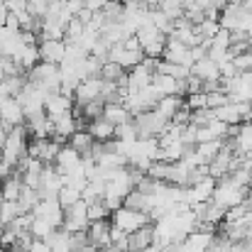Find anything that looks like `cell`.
I'll list each match as a JSON object with an SVG mask.
<instances>
[{
    "instance_id": "1",
    "label": "cell",
    "mask_w": 252,
    "mask_h": 252,
    "mask_svg": "<svg viewBox=\"0 0 252 252\" xmlns=\"http://www.w3.org/2000/svg\"><path fill=\"white\" fill-rule=\"evenodd\" d=\"M27 81L42 91H47V93H59L62 91V69L57 64L39 62L32 71H27Z\"/></svg>"
},
{
    "instance_id": "2",
    "label": "cell",
    "mask_w": 252,
    "mask_h": 252,
    "mask_svg": "<svg viewBox=\"0 0 252 252\" xmlns=\"http://www.w3.org/2000/svg\"><path fill=\"white\" fill-rule=\"evenodd\" d=\"M245 196H248V189L238 186L230 176H225V179H220L218 186H216L213 203L220 206V208H225V211H230V208H235V206H243V203H245Z\"/></svg>"
},
{
    "instance_id": "3",
    "label": "cell",
    "mask_w": 252,
    "mask_h": 252,
    "mask_svg": "<svg viewBox=\"0 0 252 252\" xmlns=\"http://www.w3.org/2000/svg\"><path fill=\"white\" fill-rule=\"evenodd\" d=\"M110 223H113L115 228H120L123 233L132 235V233L142 230L145 225H150V223H155V220H152L147 213H142V211H135V208L120 206L118 211H113V216H110Z\"/></svg>"
},
{
    "instance_id": "4",
    "label": "cell",
    "mask_w": 252,
    "mask_h": 252,
    "mask_svg": "<svg viewBox=\"0 0 252 252\" xmlns=\"http://www.w3.org/2000/svg\"><path fill=\"white\" fill-rule=\"evenodd\" d=\"M132 123H135V127H137V132H140V140H145V137H157V140H159L169 130V125H171L167 118H162L157 110L140 113V115L132 118Z\"/></svg>"
},
{
    "instance_id": "5",
    "label": "cell",
    "mask_w": 252,
    "mask_h": 252,
    "mask_svg": "<svg viewBox=\"0 0 252 252\" xmlns=\"http://www.w3.org/2000/svg\"><path fill=\"white\" fill-rule=\"evenodd\" d=\"M47 91H42V88H37L34 84L25 86V91L17 95V100L22 103V108H25V115L27 118H34V115H42L44 113V105H47Z\"/></svg>"
},
{
    "instance_id": "6",
    "label": "cell",
    "mask_w": 252,
    "mask_h": 252,
    "mask_svg": "<svg viewBox=\"0 0 252 252\" xmlns=\"http://www.w3.org/2000/svg\"><path fill=\"white\" fill-rule=\"evenodd\" d=\"M32 213H34V218H42V220L52 223L57 230L64 225V218H66V211H64V206L57 198H42Z\"/></svg>"
},
{
    "instance_id": "7",
    "label": "cell",
    "mask_w": 252,
    "mask_h": 252,
    "mask_svg": "<svg viewBox=\"0 0 252 252\" xmlns=\"http://www.w3.org/2000/svg\"><path fill=\"white\" fill-rule=\"evenodd\" d=\"M0 115H2V123L7 127H20L27 120L22 103L17 98H5V95H0Z\"/></svg>"
},
{
    "instance_id": "8",
    "label": "cell",
    "mask_w": 252,
    "mask_h": 252,
    "mask_svg": "<svg viewBox=\"0 0 252 252\" xmlns=\"http://www.w3.org/2000/svg\"><path fill=\"white\" fill-rule=\"evenodd\" d=\"M103 79L100 76H93V79H84L81 84L76 86V93H74V100L76 105H88L93 100H103Z\"/></svg>"
},
{
    "instance_id": "9",
    "label": "cell",
    "mask_w": 252,
    "mask_h": 252,
    "mask_svg": "<svg viewBox=\"0 0 252 252\" xmlns=\"http://www.w3.org/2000/svg\"><path fill=\"white\" fill-rule=\"evenodd\" d=\"M245 15H248V10H245V0H230V2L225 5V10L220 12V27L235 32V30H240Z\"/></svg>"
},
{
    "instance_id": "10",
    "label": "cell",
    "mask_w": 252,
    "mask_h": 252,
    "mask_svg": "<svg viewBox=\"0 0 252 252\" xmlns=\"http://www.w3.org/2000/svg\"><path fill=\"white\" fill-rule=\"evenodd\" d=\"M64 189V176L57 171L54 164H47L42 171V186H39V196L42 198H57L59 191Z\"/></svg>"
},
{
    "instance_id": "11",
    "label": "cell",
    "mask_w": 252,
    "mask_h": 252,
    "mask_svg": "<svg viewBox=\"0 0 252 252\" xmlns=\"http://www.w3.org/2000/svg\"><path fill=\"white\" fill-rule=\"evenodd\" d=\"M39 59L47 64L62 66L66 59V42L64 39H44L39 42Z\"/></svg>"
},
{
    "instance_id": "12",
    "label": "cell",
    "mask_w": 252,
    "mask_h": 252,
    "mask_svg": "<svg viewBox=\"0 0 252 252\" xmlns=\"http://www.w3.org/2000/svg\"><path fill=\"white\" fill-rule=\"evenodd\" d=\"M52 123H54V140L57 142H69L71 140V135H76L79 132V120L74 118V110L71 113H66V115H59V118H52Z\"/></svg>"
},
{
    "instance_id": "13",
    "label": "cell",
    "mask_w": 252,
    "mask_h": 252,
    "mask_svg": "<svg viewBox=\"0 0 252 252\" xmlns=\"http://www.w3.org/2000/svg\"><path fill=\"white\" fill-rule=\"evenodd\" d=\"M164 62L169 64H181V66H189V69H193V54H191V49L189 47H184V44H179V42H174V39H169L167 37V49H164V57H162Z\"/></svg>"
},
{
    "instance_id": "14",
    "label": "cell",
    "mask_w": 252,
    "mask_h": 252,
    "mask_svg": "<svg viewBox=\"0 0 252 252\" xmlns=\"http://www.w3.org/2000/svg\"><path fill=\"white\" fill-rule=\"evenodd\" d=\"M74 105H76V100H74L71 95H64V93L59 91V93H49V95H47L44 113H47L49 118H59V115L71 113V110H74Z\"/></svg>"
},
{
    "instance_id": "15",
    "label": "cell",
    "mask_w": 252,
    "mask_h": 252,
    "mask_svg": "<svg viewBox=\"0 0 252 252\" xmlns=\"http://www.w3.org/2000/svg\"><path fill=\"white\" fill-rule=\"evenodd\" d=\"M25 127H27V132H30L32 137H37V140H52V137H54V123H52V118H49L47 113L34 115V118H27Z\"/></svg>"
},
{
    "instance_id": "16",
    "label": "cell",
    "mask_w": 252,
    "mask_h": 252,
    "mask_svg": "<svg viewBox=\"0 0 252 252\" xmlns=\"http://www.w3.org/2000/svg\"><path fill=\"white\" fill-rule=\"evenodd\" d=\"M110 230H113V223H110V220L91 223V225H88V243H91L95 250L108 248V245H110Z\"/></svg>"
},
{
    "instance_id": "17",
    "label": "cell",
    "mask_w": 252,
    "mask_h": 252,
    "mask_svg": "<svg viewBox=\"0 0 252 252\" xmlns=\"http://www.w3.org/2000/svg\"><path fill=\"white\" fill-rule=\"evenodd\" d=\"M22 191H25V179H22V174L20 171H12L7 179H2V184H0V196L5 198V201H17L20 196H22Z\"/></svg>"
},
{
    "instance_id": "18",
    "label": "cell",
    "mask_w": 252,
    "mask_h": 252,
    "mask_svg": "<svg viewBox=\"0 0 252 252\" xmlns=\"http://www.w3.org/2000/svg\"><path fill=\"white\" fill-rule=\"evenodd\" d=\"M81 155L74 150V147H69V145H64L62 150H59V155H57V159H54V167L59 174H66V171H71V169H76L81 164Z\"/></svg>"
},
{
    "instance_id": "19",
    "label": "cell",
    "mask_w": 252,
    "mask_h": 252,
    "mask_svg": "<svg viewBox=\"0 0 252 252\" xmlns=\"http://www.w3.org/2000/svg\"><path fill=\"white\" fill-rule=\"evenodd\" d=\"M86 130L93 135V140H95V142H110V140H115V125H113V123H108L105 118L91 120V123L86 125Z\"/></svg>"
},
{
    "instance_id": "20",
    "label": "cell",
    "mask_w": 252,
    "mask_h": 252,
    "mask_svg": "<svg viewBox=\"0 0 252 252\" xmlns=\"http://www.w3.org/2000/svg\"><path fill=\"white\" fill-rule=\"evenodd\" d=\"M191 74L198 76L201 81H220V66H218L213 59H208V57L201 59L198 64H193Z\"/></svg>"
},
{
    "instance_id": "21",
    "label": "cell",
    "mask_w": 252,
    "mask_h": 252,
    "mask_svg": "<svg viewBox=\"0 0 252 252\" xmlns=\"http://www.w3.org/2000/svg\"><path fill=\"white\" fill-rule=\"evenodd\" d=\"M103 118H105L108 123H113L115 127H120V125H125V123L132 120V115H130V110L125 108V103H105Z\"/></svg>"
},
{
    "instance_id": "22",
    "label": "cell",
    "mask_w": 252,
    "mask_h": 252,
    "mask_svg": "<svg viewBox=\"0 0 252 252\" xmlns=\"http://www.w3.org/2000/svg\"><path fill=\"white\" fill-rule=\"evenodd\" d=\"M155 245V223L130 235V250H150Z\"/></svg>"
},
{
    "instance_id": "23",
    "label": "cell",
    "mask_w": 252,
    "mask_h": 252,
    "mask_svg": "<svg viewBox=\"0 0 252 252\" xmlns=\"http://www.w3.org/2000/svg\"><path fill=\"white\" fill-rule=\"evenodd\" d=\"M184 105H186V100H184L181 95H164V98L157 103V108H155V110H157L162 118H167L169 123H171V120H174V115H176Z\"/></svg>"
},
{
    "instance_id": "24",
    "label": "cell",
    "mask_w": 252,
    "mask_h": 252,
    "mask_svg": "<svg viewBox=\"0 0 252 252\" xmlns=\"http://www.w3.org/2000/svg\"><path fill=\"white\" fill-rule=\"evenodd\" d=\"M66 145H69V147H74V150H76L81 157H91L95 140H93V135H91L88 130H79L76 135H71V140H69Z\"/></svg>"
},
{
    "instance_id": "25",
    "label": "cell",
    "mask_w": 252,
    "mask_h": 252,
    "mask_svg": "<svg viewBox=\"0 0 252 252\" xmlns=\"http://www.w3.org/2000/svg\"><path fill=\"white\" fill-rule=\"evenodd\" d=\"M152 86H155L162 95H179V81L167 76V74H155Z\"/></svg>"
},
{
    "instance_id": "26",
    "label": "cell",
    "mask_w": 252,
    "mask_h": 252,
    "mask_svg": "<svg viewBox=\"0 0 252 252\" xmlns=\"http://www.w3.org/2000/svg\"><path fill=\"white\" fill-rule=\"evenodd\" d=\"M39 201H42L39 191H37V189H30V186H25L22 196L17 198V203H20V211H22V213H32V211L37 208V203H39Z\"/></svg>"
},
{
    "instance_id": "27",
    "label": "cell",
    "mask_w": 252,
    "mask_h": 252,
    "mask_svg": "<svg viewBox=\"0 0 252 252\" xmlns=\"http://www.w3.org/2000/svg\"><path fill=\"white\" fill-rule=\"evenodd\" d=\"M125 76H127V71H125L120 64H115V62H105V64H103V69H100V79H103V81L120 84Z\"/></svg>"
},
{
    "instance_id": "28",
    "label": "cell",
    "mask_w": 252,
    "mask_h": 252,
    "mask_svg": "<svg viewBox=\"0 0 252 252\" xmlns=\"http://www.w3.org/2000/svg\"><path fill=\"white\" fill-rule=\"evenodd\" d=\"M54 233H57V228H54L52 223H47V220H42V218H34V220H32V228H30V235H32V238H37V240H49Z\"/></svg>"
},
{
    "instance_id": "29",
    "label": "cell",
    "mask_w": 252,
    "mask_h": 252,
    "mask_svg": "<svg viewBox=\"0 0 252 252\" xmlns=\"http://www.w3.org/2000/svg\"><path fill=\"white\" fill-rule=\"evenodd\" d=\"M113 211L105 206V201H93L88 203V220L91 223H98V220H110Z\"/></svg>"
},
{
    "instance_id": "30",
    "label": "cell",
    "mask_w": 252,
    "mask_h": 252,
    "mask_svg": "<svg viewBox=\"0 0 252 252\" xmlns=\"http://www.w3.org/2000/svg\"><path fill=\"white\" fill-rule=\"evenodd\" d=\"M81 198H84V191H79V189H74V186H64V189L59 191V196H57V201L64 206V211L71 208L74 203H79Z\"/></svg>"
},
{
    "instance_id": "31",
    "label": "cell",
    "mask_w": 252,
    "mask_h": 252,
    "mask_svg": "<svg viewBox=\"0 0 252 252\" xmlns=\"http://www.w3.org/2000/svg\"><path fill=\"white\" fill-rule=\"evenodd\" d=\"M186 108L191 113L196 110H206L208 108V93H193V95H186Z\"/></svg>"
},
{
    "instance_id": "32",
    "label": "cell",
    "mask_w": 252,
    "mask_h": 252,
    "mask_svg": "<svg viewBox=\"0 0 252 252\" xmlns=\"http://www.w3.org/2000/svg\"><path fill=\"white\" fill-rule=\"evenodd\" d=\"M233 64H235L238 74H248V71H252V49L243 52V54H238V57L233 59Z\"/></svg>"
},
{
    "instance_id": "33",
    "label": "cell",
    "mask_w": 252,
    "mask_h": 252,
    "mask_svg": "<svg viewBox=\"0 0 252 252\" xmlns=\"http://www.w3.org/2000/svg\"><path fill=\"white\" fill-rule=\"evenodd\" d=\"M208 47H220V49H230V30H223L220 27V32L213 37V42L208 44Z\"/></svg>"
},
{
    "instance_id": "34",
    "label": "cell",
    "mask_w": 252,
    "mask_h": 252,
    "mask_svg": "<svg viewBox=\"0 0 252 252\" xmlns=\"http://www.w3.org/2000/svg\"><path fill=\"white\" fill-rule=\"evenodd\" d=\"M108 2H110V0H84V7L91 10V12H103Z\"/></svg>"
},
{
    "instance_id": "35",
    "label": "cell",
    "mask_w": 252,
    "mask_h": 252,
    "mask_svg": "<svg viewBox=\"0 0 252 252\" xmlns=\"http://www.w3.org/2000/svg\"><path fill=\"white\" fill-rule=\"evenodd\" d=\"M76 17H79V20H81V22H84L86 27H88V25H91V20H93V12H91V10H81V12H79V15H76Z\"/></svg>"
},
{
    "instance_id": "36",
    "label": "cell",
    "mask_w": 252,
    "mask_h": 252,
    "mask_svg": "<svg viewBox=\"0 0 252 252\" xmlns=\"http://www.w3.org/2000/svg\"><path fill=\"white\" fill-rule=\"evenodd\" d=\"M7 15H10V10H7L5 0H0V25H5V22H7Z\"/></svg>"
},
{
    "instance_id": "37",
    "label": "cell",
    "mask_w": 252,
    "mask_h": 252,
    "mask_svg": "<svg viewBox=\"0 0 252 252\" xmlns=\"http://www.w3.org/2000/svg\"><path fill=\"white\" fill-rule=\"evenodd\" d=\"M245 208L252 213V186L248 189V196H245Z\"/></svg>"
},
{
    "instance_id": "38",
    "label": "cell",
    "mask_w": 252,
    "mask_h": 252,
    "mask_svg": "<svg viewBox=\"0 0 252 252\" xmlns=\"http://www.w3.org/2000/svg\"><path fill=\"white\" fill-rule=\"evenodd\" d=\"M127 252H157L155 248H150V250H127Z\"/></svg>"
},
{
    "instance_id": "39",
    "label": "cell",
    "mask_w": 252,
    "mask_h": 252,
    "mask_svg": "<svg viewBox=\"0 0 252 252\" xmlns=\"http://www.w3.org/2000/svg\"><path fill=\"white\" fill-rule=\"evenodd\" d=\"M250 120H252V103H250Z\"/></svg>"
},
{
    "instance_id": "40",
    "label": "cell",
    "mask_w": 252,
    "mask_h": 252,
    "mask_svg": "<svg viewBox=\"0 0 252 252\" xmlns=\"http://www.w3.org/2000/svg\"><path fill=\"white\" fill-rule=\"evenodd\" d=\"M0 184H2V179H0Z\"/></svg>"
}]
</instances>
